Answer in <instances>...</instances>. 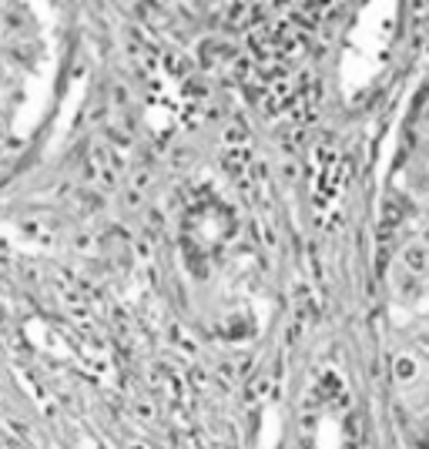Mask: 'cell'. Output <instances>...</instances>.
Masks as SVG:
<instances>
[{"instance_id": "obj_1", "label": "cell", "mask_w": 429, "mask_h": 449, "mask_svg": "<svg viewBox=\"0 0 429 449\" xmlns=\"http://www.w3.org/2000/svg\"><path fill=\"white\" fill-rule=\"evenodd\" d=\"M403 269L409 275L429 272V245H423V242H412V245H406V249H403Z\"/></svg>"}, {"instance_id": "obj_3", "label": "cell", "mask_w": 429, "mask_h": 449, "mask_svg": "<svg viewBox=\"0 0 429 449\" xmlns=\"http://www.w3.org/2000/svg\"><path fill=\"white\" fill-rule=\"evenodd\" d=\"M396 289H399V292H403V295H412V292H419V285H416V282H412V275L406 272H399L396 275Z\"/></svg>"}, {"instance_id": "obj_2", "label": "cell", "mask_w": 429, "mask_h": 449, "mask_svg": "<svg viewBox=\"0 0 429 449\" xmlns=\"http://www.w3.org/2000/svg\"><path fill=\"white\" fill-rule=\"evenodd\" d=\"M416 373H419V366H416V359H412V355H396V359H393V375H396V379H399V382H412V379H416Z\"/></svg>"}, {"instance_id": "obj_4", "label": "cell", "mask_w": 429, "mask_h": 449, "mask_svg": "<svg viewBox=\"0 0 429 449\" xmlns=\"http://www.w3.org/2000/svg\"><path fill=\"white\" fill-rule=\"evenodd\" d=\"M426 121H429V107H426Z\"/></svg>"}]
</instances>
